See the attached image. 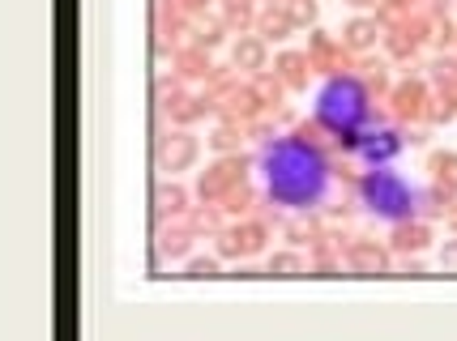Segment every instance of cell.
I'll list each match as a JSON object with an SVG mask.
<instances>
[{"mask_svg":"<svg viewBox=\"0 0 457 341\" xmlns=\"http://www.w3.org/2000/svg\"><path fill=\"white\" fill-rule=\"evenodd\" d=\"M261 175H265L270 196L278 205H286V209H308V205H317L329 192L325 158L312 145H303V141H274V145H265Z\"/></svg>","mask_w":457,"mask_h":341,"instance_id":"1","label":"cell"},{"mask_svg":"<svg viewBox=\"0 0 457 341\" xmlns=\"http://www.w3.org/2000/svg\"><path fill=\"white\" fill-rule=\"evenodd\" d=\"M317 120H321L329 133L350 137L355 128L368 120V94H364V86L355 81V77H333V81H325L321 94H317Z\"/></svg>","mask_w":457,"mask_h":341,"instance_id":"2","label":"cell"},{"mask_svg":"<svg viewBox=\"0 0 457 341\" xmlns=\"http://www.w3.org/2000/svg\"><path fill=\"white\" fill-rule=\"evenodd\" d=\"M359 196L364 205L385 218V222H402V218H411L415 213V192L411 184H406L402 175H393V170H372V175L359 184Z\"/></svg>","mask_w":457,"mask_h":341,"instance_id":"3","label":"cell"},{"mask_svg":"<svg viewBox=\"0 0 457 341\" xmlns=\"http://www.w3.org/2000/svg\"><path fill=\"white\" fill-rule=\"evenodd\" d=\"M355 149H359L368 162H389V158L402 149V141H397L389 128H380V133H368V137H359V141H355Z\"/></svg>","mask_w":457,"mask_h":341,"instance_id":"4","label":"cell"},{"mask_svg":"<svg viewBox=\"0 0 457 341\" xmlns=\"http://www.w3.org/2000/svg\"><path fill=\"white\" fill-rule=\"evenodd\" d=\"M192 154H197V141L184 137V133H175V137L163 145V166H167V170H180V166L192 162Z\"/></svg>","mask_w":457,"mask_h":341,"instance_id":"5","label":"cell"},{"mask_svg":"<svg viewBox=\"0 0 457 341\" xmlns=\"http://www.w3.org/2000/svg\"><path fill=\"white\" fill-rule=\"evenodd\" d=\"M346 34H350V43H355V47H368V43L376 39V26H368V22H355Z\"/></svg>","mask_w":457,"mask_h":341,"instance_id":"6","label":"cell"},{"mask_svg":"<svg viewBox=\"0 0 457 341\" xmlns=\"http://www.w3.org/2000/svg\"><path fill=\"white\" fill-rule=\"evenodd\" d=\"M355 265H359V269H385V256L380 252H372V248H359V252H355Z\"/></svg>","mask_w":457,"mask_h":341,"instance_id":"7","label":"cell"},{"mask_svg":"<svg viewBox=\"0 0 457 341\" xmlns=\"http://www.w3.org/2000/svg\"><path fill=\"white\" fill-rule=\"evenodd\" d=\"M270 273H278V277H295V273H299V260H295V256H274V260H270Z\"/></svg>","mask_w":457,"mask_h":341,"instance_id":"8","label":"cell"},{"mask_svg":"<svg viewBox=\"0 0 457 341\" xmlns=\"http://www.w3.org/2000/svg\"><path fill=\"white\" fill-rule=\"evenodd\" d=\"M235 60H244V65H252V69H261V47H257V43L235 47Z\"/></svg>","mask_w":457,"mask_h":341,"instance_id":"9","label":"cell"},{"mask_svg":"<svg viewBox=\"0 0 457 341\" xmlns=\"http://www.w3.org/2000/svg\"><path fill=\"white\" fill-rule=\"evenodd\" d=\"M163 252H167V256H184V252H188V235H167V239H163Z\"/></svg>","mask_w":457,"mask_h":341,"instance_id":"10","label":"cell"},{"mask_svg":"<svg viewBox=\"0 0 457 341\" xmlns=\"http://www.w3.org/2000/svg\"><path fill=\"white\" fill-rule=\"evenodd\" d=\"M214 273H218L214 260H192V265H188V277H214Z\"/></svg>","mask_w":457,"mask_h":341,"instance_id":"11","label":"cell"},{"mask_svg":"<svg viewBox=\"0 0 457 341\" xmlns=\"http://www.w3.org/2000/svg\"><path fill=\"white\" fill-rule=\"evenodd\" d=\"M312 13H317L312 5H295V22H312Z\"/></svg>","mask_w":457,"mask_h":341,"instance_id":"12","label":"cell"},{"mask_svg":"<svg viewBox=\"0 0 457 341\" xmlns=\"http://www.w3.org/2000/svg\"><path fill=\"white\" fill-rule=\"evenodd\" d=\"M440 260H444V265H449V269H457V243H453V248H449V252H440Z\"/></svg>","mask_w":457,"mask_h":341,"instance_id":"13","label":"cell"},{"mask_svg":"<svg viewBox=\"0 0 457 341\" xmlns=\"http://www.w3.org/2000/svg\"><path fill=\"white\" fill-rule=\"evenodd\" d=\"M231 5H244V0H231Z\"/></svg>","mask_w":457,"mask_h":341,"instance_id":"14","label":"cell"},{"mask_svg":"<svg viewBox=\"0 0 457 341\" xmlns=\"http://www.w3.org/2000/svg\"><path fill=\"white\" fill-rule=\"evenodd\" d=\"M453 226H457V213H453Z\"/></svg>","mask_w":457,"mask_h":341,"instance_id":"15","label":"cell"}]
</instances>
